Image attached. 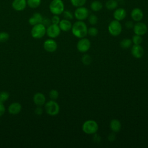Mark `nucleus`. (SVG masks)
Segmentation results:
<instances>
[{
	"label": "nucleus",
	"mask_w": 148,
	"mask_h": 148,
	"mask_svg": "<svg viewBox=\"0 0 148 148\" xmlns=\"http://www.w3.org/2000/svg\"><path fill=\"white\" fill-rule=\"evenodd\" d=\"M91 47V42L90 40L87 38H80L77 42L76 45V48L77 50L80 53L87 52Z\"/></svg>",
	"instance_id": "obj_8"
},
{
	"label": "nucleus",
	"mask_w": 148,
	"mask_h": 148,
	"mask_svg": "<svg viewBox=\"0 0 148 148\" xmlns=\"http://www.w3.org/2000/svg\"><path fill=\"white\" fill-rule=\"evenodd\" d=\"M143 41V38L142 36L135 34L132 38V42L134 45H140Z\"/></svg>",
	"instance_id": "obj_28"
},
{
	"label": "nucleus",
	"mask_w": 148,
	"mask_h": 148,
	"mask_svg": "<svg viewBox=\"0 0 148 148\" xmlns=\"http://www.w3.org/2000/svg\"><path fill=\"white\" fill-rule=\"evenodd\" d=\"M118 1L117 0H108L105 2V8L109 10H113L118 7Z\"/></svg>",
	"instance_id": "obj_22"
},
{
	"label": "nucleus",
	"mask_w": 148,
	"mask_h": 148,
	"mask_svg": "<svg viewBox=\"0 0 148 148\" xmlns=\"http://www.w3.org/2000/svg\"><path fill=\"white\" fill-rule=\"evenodd\" d=\"M27 5V0H13L12 3L13 9L18 12L24 10Z\"/></svg>",
	"instance_id": "obj_15"
},
{
	"label": "nucleus",
	"mask_w": 148,
	"mask_h": 148,
	"mask_svg": "<svg viewBox=\"0 0 148 148\" xmlns=\"http://www.w3.org/2000/svg\"><path fill=\"white\" fill-rule=\"evenodd\" d=\"M113 16L114 20L120 21L123 20L126 17L127 11L123 8H117L114 10Z\"/></svg>",
	"instance_id": "obj_13"
},
{
	"label": "nucleus",
	"mask_w": 148,
	"mask_h": 148,
	"mask_svg": "<svg viewBox=\"0 0 148 148\" xmlns=\"http://www.w3.org/2000/svg\"><path fill=\"white\" fill-rule=\"evenodd\" d=\"M98 34V29L95 27H91L87 29V34L91 36H95Z\"/></svg>",
	"instance_id": "obj_29"
},
{
	"label": "nucleus",
	"mask_w": 148,
	"mask_h": 148,
	"mask_svg": "<svg viewBox=\"0 0 148 148\" xmlns=\"http://www.w3.org/2000/svg\"><path fill=\"white\" fill-rule=\"evenodd\" d=\"M117 1H121V0H117Z\"/></svg>",
	"instance_id": "obj_40"
},
{
	"label": "nucleus",
	"mask_w": 148,
	"mask_h": 148,
	"mask_svg": "<svg viewBox=\"0 0 148 148\" xmlns=\"http://www.w3.org/2000/svg\"><path fill=\"white\" fill-rule=\"evenodd\" d=\"M60 20H60V18L58 16V15H54V14H53V17L51 18V24H53L58 25Z\"/></svg>",
	"instance_id": "obj_34"
},
{
	"label": "nucleus",
	"mask_w": 148,
	"mask_h": 148,
	"mask_svg": "<svg viewBox=\"0 0 148 148\" xmlns=\"http://www.w3.org/2000/svg\"><path fill=\"white\" fill-rule=\"evenodd\" d=\"M134 25V24L133 21H130V20L126 21L125 23V27L127 29H132V28H133Z\"/></svg>",
	"instance_id": "obj_35"
},
{
	"label": "nucleus",
	"mask_w": 148,
	"mask_h": 148,
	"mask_svg": "<svg viewBox=\"0 0 148 148\" xmlns=\"http://www.w3.org/2000/svg\"><path fill=\"white\" fill-rule=\"evenodd\" d=\"M35 113L36 114L40 116L43 113V109H42V108L40 106H38L37 108H36V109H35Z\"/></svg>",
	"instance_id": "obj_37"
},
{
	"label": "nucleus",
	"mask_w": 148,
	"mask_h": 148,
	"mask_svg": "<svg viewBox=\"0 0 148 148\" xmlns=\"http://www.w3.org/2000/svg\"><path fill=\"white\" fill-rule=\"evenodd\" d=\"M90 7L92 11L94 12H98L102 9L103 5L101 1L94 0L91 2Z\"/></svg>",
	"instance_id": "obj_21"
},
{
	"label": "nucleus",
	"mask_w": 148,
	"mask_h": 148,
	"mask_svg": "<svg viewBox=\"0 0 148 148\" xmlns=\"http://www.w3.org/2000/svg\"><path fill=\"white\" fill-rule=\"evenodd\" d=\"M98 123L93 120H88L82 125L83 131L87 135L95 134L98 130Z\"/></svg>",
	"instance_id": "obj_3"
},
{
	"label": "nucleus",
	"mask_w": 148,
	"mask_h": 148,
	"mask_svg": "<svg viewBox=\"0 0 148 148\" xmlns=\"http://www.w3.org/2000/svg\"><path fill=\"white\" fill-rule=\"evenodd\" d=\"M108 140H109V141H111V142L115 140V139H116V135H115V134H114L113 132V133L110 134L109 135V136H108Z\"/></svg>",
	"instance_id": "obj_39"
},
{
	"label": "nucleus",
	"mask_w": 148,
	"mask_h": 148,
	"mask_svg": "<svg viewBox=\"0 0 148 148\" xmlns=\"http://www.w3.org/2000/svg\"><path fill=\"white\" fill-rule=\"evenodd\" d=\"M58 26L61 29V31H64V32H67L70 30H71L72 24L70 20L64 18L60 20Z\"/></svg>",
	"instance_id": "obj_18"
},
{
	"label": "nucleus",
	"mask_w": 148,
	"mask_h": 148,
	"mask_svg": "<svg viewBox=\"0 0 148 148\" xmlns=\"http://www.w3.org/2000/svg\"><path fill=\"white\" fill-rule=\"evenodd\" d=\"M87 27L83 21L77 20L72 24L71 31L72 34L77 38H83L87 35Z\"/></svg>",
	"instance_id": "obj_1"
},
{
	"label": "nucleus",
	"mask_w": 148,
	"mask_h": 148,
	"mask_svg": "<svg viewBox=\"0 0 148 148\" xmlns=\"http://www.w3.org/2000/svg\"><path fill=\"white\" fill-rule=\"evenodd\" d=\"M42 23L45 26V27H48L49 25H50L51 24V20H50L48 18H45L43 19V21L42 22Z\"/></svg>",
	"instance_id": "obj_36"
},
{
	"label": "nucleus",
	"mask_w": 148,
	"mask_h": 148,
	"mask_svg": "<svg viewBox=\"0 0 148 148\" xmlns=\"http://www.w3.org/2000/svg\"><path fill=\"white\" fill-rule=\"evenodd\" d=\"M9 97V94L6 91H2L0 92V103H3Z\"/></svg>",
	"instance_id": "obj_30"
},
{
	"label": "nucleus",
	"mask_w": 148,
	"mask_h": 148,
	"mask_svg": "<svg viewBox=\"0 0 148 148\" xmlns=\"http://www.w3.org/2000/svg\"><path fill=\"white\" fill-rule=\"evenodd\" d=\"M130 16L133 21L135 22H139L143 19L144 14L141 9L139 8H135L131 10Z\"/></svg>",
	"instance_id": "obj_12"
},
{
	"label": "nucleus",
	"mask_w": 148,
	"mask_h": 148,
	"mask_svg": "<svg viewBox=\"0 0 148 148\" xmlns=\"http://www.w3.org/2000/svg\"><path fill=\"white\" fill-rule=\"evenodd\" d=\"M34 103L38 106H41L46 103V97L45 95L41 92H36L33 97Z\"/></svg>",
	"instance_id": "obj_16"
},
{
	"label": "nucleus",
	"mask_w": 148,
	"mask_h": 148,
	"mask_svg": "<svg viewBox=\"0 0 148 148\" xmlns=\"http://www.w3.org/2000/svg\"><path fill=\"white\" fill-rule=\"evenodd\" d=\"M42 3V0H27V5L32 9L38 8Z\"/></svg>",
	"instance_id": "obj_23"
},
{
	"label": "nucleus",
	"mask_w": 148,
	"mask_h": 148,
	"mask_svg": "<svg viewBox=\"0 0 148 148\" xmlns=\"http://www.w3.org/2000/svg\"><path fill=\"white\" fill-rule=\"evenodd\" d=\"M86 2L87 0H70L71 5L75 8L83 6L86 4Z\"/></svg>",
	"instance_id": "obj_25"
},
{
	"label": "nucleus",
	"mask_w": 148,
	"mask_h": 148,
	"mask_svg": "<svg viewBox=\"0 0 148 148\" xmlns=\"http://www.w3.org/2000/svg\"><path fill=\"white\" fill-rule=\"evenodd\" d=\"M5 112V108L3 103H0V117L3 115Z\"/></svg>",
	"instance_id": "obj_38"
},
{
	"label": "nucleus",
	"mask_w": 148,
	"mask_h": 148,
	"mask_svg": "<svg viewBox=\"0 0 148 148\" xmlns=\"http://www.w3.org/2000/svg\"><path fill=\"white\" fill-rule=\"evenodd\" d=\"M87 19H88V23L91 25H96L98 23V17L94 14H89L88 17H87Z\"/></svg>",
	"instance_id": "obj_26"
},
{
	"label": "nucleus",
	"mask_w": 148,
	"mask_h": 148,
	"mask_svg": "<svg viewBox=\"0 0 148 148\" xmlns=\"http://www.w3.org/2000/svg\"><path fill=\"white\" fill-rule=\"evenodd\" d=\"M49 10L54 15L62 14L65 10V5L62 0H52L49 4Z\"/></svg>",
	"instance_id": "obj_2"
},
{
	"label": "nucleus",
	"mask_w": 148,
	"mask_h": 148,
	"mask_svg": "<svg viewBox=\"0 0 148 148\" xmlns=\"http://www.w3.org/2000/svg\"><path fill=\"white\" fill-rule=\"evenodd\" d=\"M109 33L113 36H119L122 32V25L119 21L113 20L108 25Z\"/></svg>",
	"instance_id": "obj_6"
},
{
	"label": "nucleus",
	"mask_w": 148,
	"mask_h": 148,
	"mask_svg": "<svg viewBox=\"0 0 148 148\" xmlns=\"http://www.w3.org/2000/svg\"><path fill=\"white\" fill-rule=\"evenodd\" d=\"M61 32V29L57 24H51L50 25L47 27L46 28V34L47 35L52 39L58 37Z\"/></svg>",
	"instance_id": "obj_9"
},
{
	"label": "nucleus",
	"mask_w": 148,
	"mask_h": 148,
	"mask_svg": "<svg viewBox=\"0 0 148 148\" xmlns=\"http://www.w3.org/2000/svg\"><path fill=\"white\" fill-rule=\"evenodd\" d=\"M46 34V27L42 23H39L34 25L31 31V36L35 39H40Z\"/></svg>",
	"instance_id": "obj_4"
},
{
	"label": "nucleus",
	"mask_w": 148,
	"mask_h": 148,
	"mask_svg": "<svg viewBox=\"0 0 148 148\" xmlns=\"http://www.w3.org/2000/svg\"><path fill=\"white\" fill-rule=\"evenodd\" d=\"M46 112L50 116H56L59 113L60 106L55 100H50L45 104Z\"/></svg>",
	"instance_id": "obj_5"
},
{
	"label": "nucleus",
	"mask_w": 148,
	"mask_h": 148,
	"mask_svg": "<svg viewBox=\"0 0 148 148\" xmlns=\"http://www.w3.org/2000/svg\"><path fill=\"white\" fill-rule=\"evenodd\" d=\"M21 105L18 102H13L8 107V112L12 114H17L21 110Z\"/></svg>",
	"instance_id": "obj_19"
},
{
	"label": "nucleus",
	"mask_w": 148,
	"mask_h": 148,
	"mask_svg": "<svg viewBox=\"0 0 148 148\" xmlns=\"http://www.w3.org/2000/svg\"><path fill=\"white\" fill-rule=\"evenodd\" d=\"M82 61L84 65H88L92 62V58L89 54H85L82 57Z\"/></svg>",
	"instance_id": "obj_27"
},
{
	"label": "nucleus",
	"mask_w": 148,
	"mask_h": 148,
	"mask_svg": "<svg viewBox=\"0 0 148 148\" xmlns=\"http://www.w3.org/2000/svg\"><path fill=\"white\" fill-rule=\"evenodd\" d=\"M90 12L88 9L84 6L76 8L73 13L74 17L77 20L79 21H83L86 20Z\"/></svg>",
	"instance_id": "obj_7"
},
{
	"label": "nucleus",
	"mask_w": 148,
	"mask_h": 148,
	"mask_svg": "<svg viewBox=\"0 0 148 148\" xmlns=\"http://www.w3.org/2000/svg\"><path fill=\"white\" fill-rule=\"evenodd\" d=\"M62 14L64 18L69 20H72L74 18L73 13H72L70 10H64V11L62 13Z\"/></svg>",
	"instance_id": "obj_31"
},
{
	"label": "nucleus",
	"mask_w": 148,
	"mask_h": 148,
	"mask_svg": "<svg viewBox=\"0 0 148 148\" xmlns=\"http://www.w3.org/2000/svg\"><path fill=\"white\" fill-rule=\"evenodd\" d=\"M131 54L136 58H140L144 54V49L140 45H134L131 48Z\"/></svg>",
	"instance_id": "obj_14"
},
{
	"label": "nucleus",
	"mask_w": 148,
	"mask_h": 148,
	"mask_svg": "<svg viewBox=\"0 0 148 148\" xmlns=\"http://www.w3.org/2000/svg\"><path fill=\"white\" fill-rule=\"evenodd\" d=\"M43 17L40 13L36 12L33 14V15L29 18L28 23L30 25L34 26L37 24L42 23L43 21Z\"/></svg>",
	"instance_id": "obj_17"
},
{
	"label": "nucleus",
	"mask_w": 148,
	"mask_h": 148,
	"mask_svg": "<svg viewBox=\"0 0 148 148\" xmlns=\"http://www.w3.org/2000/svg\"><path fill=\"white\" fill-rule=\"evenodd\" d=\"M132 40L128 38H125L121 40L120 45L121 48L123 49H128L132 45Z\"/></svg>",
	"instance_id": "obj_24"
},
{
	"label": "nucleus",
	"mask_w": 148,
	"mask_h": 148,
	"mask_svg": "<svg viewBox=\"0 0 148 148\" xmlns=\"http://www.w3.org/2000/svg\"><path fill=\"white\" fill-rule=\"evenodd\" d=\"M49 95L50 98L51 100H56L58 98L59 93L57 90L53 89L50 91V92L49 93Z\"/></svg>",
	"instance_id": "obj_32"
},
{
	"label": "nucleus",
	"mask_w": 148,
	"mask_h": 148,
	"mask_svg": "<svg viewBox=\"0 0 148 148\" xmlns=\"http://www.w3.org/2000/svg\"><path fill=\"white\" fill-rule=\"evenodd\" d=\"M109 127L112 132L114 133L118 132L121 128V124L119 120L113 119L110 122Z\"/></svg>",
	"instance_id": "obj_20"
},
{
	"label": "nucleus",
	"mask_w": 148,
	"mask_h": 148,
	"mask_svg": "<svg viewBox=\"0 0 148 148\" xmlns=\"http://www.w3.org/2000/svg\"><path fill=\"white\" fill-rule=\"evenodd\" d=\"M132 29L135 34L140 36L144 35L147 32V27L146 24L141 21L136 22V23L134 24Z\"/></svg>",
	"instance_id": "obj_10"
},
{
	"label": "nucleus",
	"mask_w": 148,
	"mask_h": 148,
	"mask_svg": "<svg viewBox=\"0 0 148 148\" xmlns=\"http://www.w3.org/2000/svg\"><path fill=\"white\" fill-rule=\"evenodd\" d=\"M44 49L49 53L54 52L57 49V42L52 38L46 40L43 43Z\"/></svg>",
	"instance_id": "obj_11"
},
{
	"label": "nucleus",
	"mask_w": 148,
	"mask_h": 148,
	"mask_svg": "<svg viewBox=\"0 0 148 148\" xmlns=\"http://www.w3.org/2000/svg\"><path fill=\"white\" fill-rule=\"evenodd\" d=\"M9 38V35L6 32H0V42L3 43L6 42Z\"/></svg>",
	"instance_id": "obj_33"
}]
</instances>
